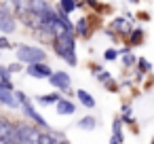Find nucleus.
<instances>
[{
  "mask_svg": "<svg viewBox=\"0 0 154 144\" xmlns=\"http://www.w3.org/2000/svg\"><path fill=\"white\" fill-rule=\"evenodd\" d=\"M74 110H76V106H74L70 100H59V102H57V112H59V114H72Z\"/></svg>",
  "mask_w": 154,
  "mask_h": 144,
  "instance_id": "nucleus-13",
  "label": "nucleus"
},
{
  "mask_svg": "<svg viewBox=\"0 0 154 144\" xmlns=\"http://www.w3.org/2000/svg\"><path fill=\"white\" fill-rule=\"evenodd\" d=\"M103 57H106L108 62H112V59H116V57H118V51H116V49H108V51L103 53Z\"/></svg>",
  "mask_w": 154,
  "mask_h": 144,
  "instance_id": "nucleus-20",
  "label": "nucleus"
},
{
  "mask_svg": "<svg viewBox=\"0 0 154 144\" xmlns=\"http://www.w3.org/2000/svg\"><path fill=\"white\" fill-rule=\"evenodd\" d=\"M40 136H42V133H40L34 125L21 123V125H17L15 142H17V144H40Z\"/></svg>",
  "mask_w": 154,
  "mask_h": 144,
  "instance_id": "nucleus-2",
  "label": "nucleus"
},
{
  "mask_svg": "<svg viewBox=\"0 0 154 144\" xmlns=\"http://www.w3.org/2000/svg\"><path fill=\"white\" fill-rule=\"evenodd\" d=\"M0 104H5V106H9V108L21 106L19 98H17V91H11V89H0Z\"/></svg>",
  "mask_w": 154,
  "mask_h": 144,
  "instance_id": "nucleus-9",
  "label": "nucleus"
},
{
  "mask_svg": "<svg viewBox=\"0 0 154 144\" xmlns=\"http://www.w3.org/2000/svg\"><path fill=\"white\" fill-rule=\"evenodd\" d=\"M11 2H13V9L19 19H23L28 13H32V0H11Z\"/></svg>",
  "mask_w": 154,
  "mask_h": 144,
  "instance_id": "nucleus-10",
  "label": "nucleus"
},
{
  "mask_svg": "<svg viewBox=\"0 0 154 144\" xmlns=\"http://www.w3.org/2000/svg\"><path fill=\"white\" fill-rule=\"evenodd\" d=\"M21 108H23V114H26L28 119H32V121H34L38 127H45V129L49 131V125H47V121H45V119H42V117H40L36 110H34V106H32V102H30V100H26V102L21 104Z\"/></svg>",
  "mask_w": 154,
  "mask_h": 144,
  "instance_id": "nucleus-6",
  "label": "nucleus"
},
{
  "mask_svg": "<svg viewBox=\"0 0 154 144\" xmlns=\"http://www.w3.org/2000/svg\"><path fill=\"white\" fill-rule=\"evenodd\" d=\"M15 136H17V125H13L7 119H0V140L15 142Z\"/></svg>",
  "mask_w": 154,
  "mask_h": 144,
  "instance_id": "nucleus-7",
  "label": "nucleus"
},
{
  "mask_svg": "<svg viewBox=\"0 0 154 144\" xmlns=\"http://www.w3.org/2000/svg\"><path fill=\"white\" fill-rule=\"evenodd\" d=\"M139 68H141V72H148L152 66H150V62H146V59H139Z\"/></svg>",
  "mask_w": 154,
  "mask_h": 144,
  "instance_id": "nucleus-24",
  "label": "nucleus"
},
{
  "mask_svg": "<svg viewBox=\"0 0 154 144\" xmlns=\"http://www.w3.org/2000/svg\"><path fill=\"white\" fill-rule=\"evenodd\" d=\"M76 32H78L82 38H89V21H87V19H80V21L76 24Z\"/></svg>",
  "mask_w": 154,
  "mask_h": 144,
  "instance_id": "nucleus-17",
  "label": "nucleus"
},
{
  "mask_svg": "<svg viewBox=\"0 0 154 144\" xmlns=\"http://www.w3.org/2000/svg\"><path fill=\"white\" fill-rule=\"evenodd\" d=\"M9 47H11V43L7 38H0V49H9Z\"/></svg>",
  "mask_w": 154,
  "mask_h": 144,
  "instance_id": "nucleus-25",
  "label": "nucleus"
},
{
  "mask_svg": "<svg viewBox=\"0 0 154 144\" xmlns=\"http://www.w3.org/2000/svg\"><path fill=\"white\" fill-rule=\"evenodd\" d=\"M110 144H120V142H118V140H114V138H112V142H110Z\"/></svg>",
  "mask_w": 154,
  "mask_h": 144,
  "instance_id": "nucleus-28",
  "label": "nucleus"
},
{
  "mask_svg": "<svg viewBox=\"0 0 154 144\" xmlns=\"http://www.w3.org/2000/svg\"><path fill=\"white\" fill-rule=\"evenodd\" d=\"M112 28L114 30H118V32H131V19H125V17H118V19H114L112 21Z\"/></svg>",
  "mask_w": 154,
  "mask_h": 144,
  "instance_id": "nucleus-11",
  "label": "nucleus"
},
{
  "mask_svg": "<svg viewBox=\"0 0 154 144\" xmlns=\"http://www.w3.org/2000/svg\"><path fill=\"white\" fill-rule=\"evenodd\" d=\"M70 83H72V81H70V74L63 72V70L51 74V85H53L55 89H63V91H68V89H70Z\"/></svg>",
  "mask_w": 154,
  "mask_h": 144,
  "instance_id": "nucleus-8",
  "label": "nucleus"
},
{
  "mask_svg": "<svg viewBox=\"0 0 154 144\" xmlns=\"http://www.w3.org/2000/svg\"><path fill=\"white\" fill-rule=\"evenodd\" d=\"M0 30L5 34H11L15 30V17H13V13L9 11L7 5H0Z\"/></svg>",
  "mask_w": 154,
  "mask_h": 144,
  "instance_id": "nucleus-4",
  "label": "nucleus"
},
{
  "mask_svg": "<svg viewBox=\"0 0 154 144\" xmlns=\"http://www.w3.org/2000/svg\"><path fill=\"white\" fill-rule=\"evenodd\" d=\"M53 47L63 62H68L70 66H76V45H74V34L72 32H68L63 36H55Z\"/></svg>",
  "mask_w": 154,
  "mask_h": 144,
  "instance_id": "nucleus-1",
  "label": "nucleus"
},
{
  "mask_svg": "<svg viewBox=\"0 0 154 144\" xmlns=\"http://www.w3.org/2000/svg\"><path fill=\"white\" fill-rule=\"evenodd\" d=\"M76 7H78L76 0H59V11H63V13H72Z\"/></svg>",
  "mask_w": 154,
  "mask_h": 144,
  "instance_id": "nucleus-15",
  "label": "nucleus"
},
{
  "mask_svg": "<svg viewBox=\"0 0 154 144\" xmlns=\"http://www.w3.org/2000/svg\"><path fill=\"white\" fill-rule=\"evenodd\" d=\"M141 36H143V32H141V30H135V32H133V38H131V43H133V45L141 43Z\"/></svg>",
  "mask_w": 154,
  "mask_h": 144,
  "instance_id": "nucleus-23",
  "label": "nucleus"
},
{
  "mask_svg": "<svg viewBox=\"0 0 154 144\" xmlns=\"http://www.w3.org/2000/svg\"><path fill=\"white\" fill-rule=\"evenodd\" d=\"M122 62H125V66H131V64H135V55L129 49H125L122 51Z\"/></svg>",
  "mask_w": 154,
  "mask_h": 144,
  "instance_id": "nucleus-19",
  "label": "nucleus"
},
{
  "mask_svg": "<svg viewBox=\"0 0 154 144\" xmlns=\"http://www.w3.org/2000/svg\"><path fill=\"white\" fill-rule=\"evenodd\" d=\"M30 76L34 78H51V68L45 64V62H34V64H28V70H26Z\"/></svg>",
  "mask_w": 154,
  "mask_h": 144,
  "instance_id": "nucleus-5",
  "label": "nucleus"
},
{
  "mask_svg": "<svg viewBox=\"0 0 154 144\" xmlns=\"http://www.w3.org/2000/svg\"><path fill=\"white\" fill-rule=\"evenodd\" d=\"M38 102H40V104H45V106H47V104H53V102L57 104V102H59V95H55V93H49V95H40V98H38Z\"/></svg>",
  "mask_w": 154,
  "mask_h": 144,
  "instance_id": "nucleus-18",
  "label": "nucleus"
},
{
  "mask_svg": "<svg viewBox=\"0 0 154 144\" xmlns=\"http://www.w3.org/2000/svg\"><path fill=\"white\" fill-rule=\"evenodd\" d=\"M47 53L40 49V47H28V45H21L17 47V59L23 62V64H34V62H45Z\"/></svg>",
  "mask_w": 154,
  "mask_h": 144,
  "instance_id": "nucleus-3",
  "label": "nucleus"
},
{
  "mask_svg": "<svg viewBox=\"0 0 154 144\" xmlns=\"http://www.w3.org/2000/svg\"><path fill=\"white\" fill-rule=\"evenodd\" d=\"M9 70H11V72H17V70H21L19 62H17V64H11V66H9Z\"/></svg>",
  "mask_w": 154,
  "mask_h": 144,
  "instance_id": "nucleus-26",
  "label": "nucleus"
},
{
  "mask_svg": "<svg viewBox=\"0 0 154 144\" xmlns=\"http://www.w3.org/2000/svg\"><path fill=\"white\" fill-rule=\"evenodd\" d=\"M78 127H80V129L91 131V129H95V127H97V119H95V117H82V119L78 121Z\"/></svg>",
  "mask_w": 154,
  "mask_h": 144,
  "instance_id": "nucleus-14",
  "label": "nucleus"
},
{
  "mask_svg": "<svg viewBox=\"0 0 154 144\" xmlns=\"http://www.w3.org/2000/svg\"><path fill=\"white\" fill-rule=\"evenodd\" d=\"M11 70L9 68H0V78H2V81H11Z\"/></svg>",
  "mask_w": 154,
  "mask_h": 144,
  "instance_id": "nucleus-22",
  "label": "nucleus"
},
{
  "mask_svg": "<svg viewBox=\"0 0 154 144\" xmlns=\"http://www.w3.org/2000/svg\"><path fill=\"white\" fill-rule=\"evenodd\" d=\"M120 123H122V119H116V121L112 123V138L118 140V142H122V129H120Z\"/></svg>",
  "mask_w": 154,
  "mask_h": 144,
  "instance_id": "nucleus-16",
  "label": "nucleus"
},
{
  "mask_svg": "<svg viewBox=\"0 0 154 144\" xmlns=\"http://www.w3.org/2000/svg\"><path fill=\"white\" fill-rule=\"evenodd\" d=\"M76 98H78V100H80V104H82V106H87V108H93V106H95L93 95H91V93H87L85 89H78V91H76Z\"/></svg>",
  "mask_w": 154,
  "mask_h": 144,
  "instance_id": "nucleus-12",
  "label": "nucleus"
},
{
  "mask_svg": "<svg viewBox=\"0 0 154 144\" xmlns=\"http://www.w3.org/2000/svg\"><path fill=\"white\" fill-rule=\"evenodd\" d=\"M122 114H125V123H131V117H133V112H131V108L129 106H122Z\"/></svg>",
  "mask_w": 154,
  "mask_h": 144,
  "instance_id": "nucleus-21",
  "label": "nucleus"
},
{
  "mask_svg": "<svg viewBox=\"0 0 154 144\" xmlns=\"http://www.w3.org/2000/svg\"><path fill=\"white\" fill-rule=\"evenodd\" d=\"M89 5H93V7H97V2H95V0H89Z\"/></svg>",
  "mask_w": 154,
  "mask_h": 144,
  "instance_id": "nucleus-27",
  "label": "nucleus"
}]
</instances>
